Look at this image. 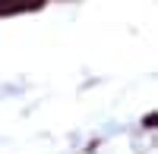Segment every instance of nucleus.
Wrapping results in <instances>:
<instances>
[{
	"label": "nucleus",
	"mask_w": 158,
	"mask_h": 154,
	"mask_svg": "<svg viewBox=\"0 0 158 154\" xmlns=\"http://www.w3.org/2000/svg\"><path fill=\"white\" fill-rule=\"evenodd\" d=\"M38 6H44V0H0V16L25 13V10H38Z\"/></svg>",
	"instance_id": "obj_1"
}]
</instances>
